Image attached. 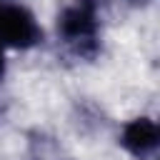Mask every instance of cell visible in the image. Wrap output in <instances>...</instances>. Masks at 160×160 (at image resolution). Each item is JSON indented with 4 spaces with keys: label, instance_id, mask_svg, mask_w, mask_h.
<instances>
[{
    "label": "cell",
    "instance_id": "cell-1",
    "mask_svg": "<svg viewBox=\"0 0 160 160\" xmlns=\"http://www.w3.org/2000/svg\"><path fill=\"white\" fill-rule=\"evenodd\" d=\"M98 0H72L58 15V35L78 55H92L98 50Z\"/></svg>",
    "mask_w": 160,
    "mask_h": 160
},
{
    "label": "cell",
    "instance_id": "cell-2",
    "mask_svg": "<svg viewBox=\"0 0 160 160\" xmlns=\"http://www.w3.org/2000/svg\"><path fill=\"white\" fill-rule=\"evenodd\" d=\"M42 40V28L35 15L18 2L0 0V50H28Z\"/></svg>",
    "mask_w": 160,
    "mask_h": 160
},
{
    "label": "cell",
    "instance_id": "cell-3",
    "mask_svg": "<svg viewBox=\"0 0 160 160\" xmlns=\"http://www.w3.org/2000/svg\"><path fill=\"white\" fill-rule=\"evenodd\" d=\"M120 145L138 160H152L160 148V128L152 118H132L120 130Z\"/></svg>",
    "mask_w": 160,
    "mask_h": 160
},
{
    "label": "cell",
    "instance_id": "cell-4",
    "mask_svg": "<svg viewBox=\"0 0 160 160\" xmlns=\"http://www.w3.org/2000/svg\"><path fill=\"white\" fill-rule=\"evenodd\" d=\"M5 70H8V60H5V52L0 50V80L5 78Z\"/></svg>",
    "mask_w": 160,
    "mask_h": 160
},
{
    "label": "cell",
    "instance_id": "cell-5",
    "mask_svg": "<svg viewBox=\"0 0 160 160\" xmlns=\"http://www.w3.org/2000/svg\"><path fill=\"white\" fill-rule=\"evenodd\" d=\"M132 2H145V0H132Z\"/></svg>",
    "mask_w": 160,
    "mask_h": 160
}]
</instances>
